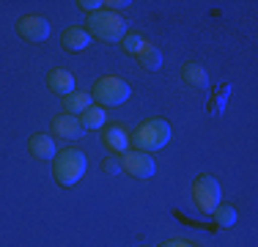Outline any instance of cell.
Here are the masks:
<instances>
[{
    "label": "cell",
    "instance_id": "5b68a950",
    "mask_svg": "<svg viewBox=\"0 0 258 247\" xmlns=\"http://www.w3.org/2000/svg\"><path fill=\"white\" fill-rule=\"evenodd\" d=\"M220 181H214L212 176H198L192 184V198L198 203V209L204 214H212L214 209L220 206Z\"/></svg>",
    "mask_w": 258,
    "mask_h": 247
},
{
    "label": "cell",
    "instance_id": "d6986e66",
    "mask_svg": "<svg viewBox=\"0 0 258 247\" xmlns=\"http://www.w3.org/2000/svg\"><path fill=\"white\" fill-rule=\"evenodd\" d=\"M121 170V159H115V157H107L102 162V173H110V176H113V173H118Z\"/></svg>",
    "mask_w": 258,
    "mask_h": 247
},
{
    "label": "cell",
    "instance_id": "8992f818",
    "mask_svg": "<svg viewBox=\"0 0 258 247\" xmlns=\"http://www.w3.org/2000/svg\"><path fill=\"white\" fill-rule=\"evenodd\" d=\"M17 33H20V39L30 41V44H41V41L50 39V22L44 17H36V14L20 17L17 20Z\"/></svg>",
    "mask_w": 258,
    "mask_h": 247
},
{
    "label": "cell",
    "instance_id": "8fae6325",
    "mask_svg": "<svg viewBox=\"0 0 258 247\" xmlns=\"http://www.w3.org/2000/svg\"><path fill=\"white\" fill-rule=\"evenodd\" d=\"M47 88L52 91V94L58 96H69L72 91H75V77H72V72L66 69H52L47 74Z\"/></svg>",
    "mask_w": 258,
    "mask_h": 247
},
{
    "label": "cell",
    "instance_id": "277c9868",
    "mask_svg": "<svg viewBox=\"0 0 258 247\" xmlns=\"http://www.w3.org/2000/svg\"><path fill=\"white\" fill-rule=\"evenodd\" d=\"M88 30L102 41H118L126 36V28H124V20L113 11H94L88 17Z\"/></svg>",
    "mask_w": 258,
    "mask_h": 247
},
{
    "label": "cell",
    "instance_id": "7402d4cb",
    "mask_svg": "<svg viewBox=\"0 0 258 247\" xmlns=\"http://www.w3.org/2000/svg\"><path fill=\"white\" fill-rule=\"evenodd\" d=\"M104 6H113V9H124V6H129L126 0H110V3H104Z\"/></svg>",
    "mask_w": 258,
    "mask_h": 247
},
{
    "label": "cell",
    "instance_id": "30bf717a",
    "mask_svg": "<svg viewBox=\"0 0 258 247\" xmlns=\"http://www.w3.org/2000/svg\"><path fill=\"white\" fill-rule=\"evenodd\" d=\"M60 44H63L66 52H83V49H88V44H91V36H88V30H85V28L72 25V28L63 30Z\"/></svg>",
    "mask_w": 258,
    "mask_h": 247
},
{
    "label": "cell",
    "instance_id": "6da1fadb",
    "mask_svg": "<svg viewBox=\"0 0 258 247\" xmlns=\"http://www.w3.org/2000/svg\"><path fill=\"white\" fill-rule=\"evenodd\" d=\"M168 140H170V127L162 118H151V121L140 124V127L129 135V143L138 146V151H146V154L165 148Z\"/></svg>",
    "mask_w": 258,
    "mask_h": 247
},
{
    "label": "cell",
    "instance_id": "9a60e30c",
    "mask_svg": "<svg viewBox=\"0 0 258 247\" xmlns=\"http://www.w3.org/2000/svg\"><path fill=\"white\" fill-rule=\"evenodd\" d=\"M63 107L69 115H83L85 110L91 107V94H80V91H72L69 96H63Z\"/></svg>",
    "mask_w": 258,
    "mask_h": 247
},
{
    "label": "cell",
    "instance_id": "4fadbf2b",
    "mask_svg": "<svg viewBox=\"0 0 258 247\" xmlns=\"http://www.w3.org/2000/svg\"><path fill=\"white\" fill-rule=\"evenodd\" d=\"M181 80L189 88H206L209 85V74L201 64H184L181 66Z\"/></svg>",
    "mask_w": 258,
    "mask_h": 247
},
{
    "label": "cell",
    "instance_id": "ffe728a7",
    "mask_svg": "<svg viewBox=\"0 0 258 247\" xmlns=\"http://www.w3.org/2000/svg\"><path fill=\"white\" fill-rule=\"evenodd\" d=\"M77 6L83 11H91V14H94V11H99V6H104V3H99V0H80Z\"/></svg>",
    "mask_w": 258,
    "mask_h": 247
},
{
    "label": "cell",
    "instance_id": "52a82bcc",
    "mask_svg": "<svg viewBox=\"0 0 258 247\" xmlns=\"http://www.w3.org/2000/svg\"><path fill=\"white\" fill-rule=\"evenodd\" d=\"M121 170L129 173L132 178H151L157 173V165L146 151H126L121 159Z\"/></svg>",
    "mask_w": 258,
    "mask_h": 247
},
{
    "label": "cell",
    "instance_id": "e0dca14e",
    "mask_svg": "<svg viewBox=\"0 0 258 247\" xmlns=\"http://www.w3.org/2000/svg\"><path fill=\"white\" fill-rule=\"evenodd\" d=\"M212 214H214V222H217L220 228H231L233 222H236V209L228 206V203H220Z\"/></svg>",
    "mask_w": 258,
    "mask_h": 247
},
{
    "label": "cell",
    "instance_id": "5bb4252c",
    "mask_svg": "<svg viewBox=\"0 0 258 247\" xmlns=\"http://www.w3.org/2000/svg\"><path fill=\"white\" fill-rule=\"evenodd\" d=\"M135 58H138V64L143 66V69H149V72H157L159 66H162V52H159L154 44H149V41L140 47V52L135 55Z\"/></svg>",
    "mask_w": 258,
    "mask_h": 247
},
{
    "label": "cell",
    "instance_id": "ba28073f",
    "mask_svg": "<svg viewBox=\"0 0 258 247\" xmlns=\"http://www.w3.org/2000/svg\"><path fill=\"white\" fill-rule=\"evenodd\" d=\"M102 143L113 154H126L129 151V132L124 124H110L102 129Z\"/></svg>",
    "mask_w": 258,
    "mask_h": 247
},
{
    "label": "cell",
    "instance_id": "7a4b0ae2",
    "mask_svg": "<svg viewBox=\"0 0 258 247\" xmlns=\"http://www.w3.org/2000/svg\"><path fill=\"white\" fill-rule=\"evenodd\" d=\"M52 173L60 187H75L85 173V154L80 148H63L60 154H55Z\"/></svg>",
    "mask_w": 258,
    "mask_h": 247
},
{
    "label": "cell",
    "instance_id": "44dd1931",
    "mask_svg": "<svg viewBox=\"0 0 258 247\" xmlns=\"http://www.w3.org/2000/svg\"><path fill=\"white\" fill-rule=\"evenodd\" d=\"M159 247H192V244L181 242V239H173V242H165V244H159Z\"/></svg>",
    "mask_w": 258,
    "mask_h": 247
},
{
    "label": "cell",
    "instance_id": "3957f363",
    "mask_svg": "<svg viewBox=\"0 0 258 247\" xmlns=\"http://www.w3.org/2000/svg\"><path fill=\"white\" fill-rule=\"evenodd\" d=\"M129 94H132L129 85L121 77H113V74L99 77L94 83V91H91V96H94L102 107H118V104H124L129 99Z\"/></svg>",
    "mask_w": 258,
    "mask_h": 247
},
{
    "label": "cell",
    "instance_id": "ac0fdd59",
    "mask_svg": "<svg viewBox=\"0 0 258 247\" xmlns=\"http://www.w3.org/2000/svg\"><path fill=\"white\" fill-rule=\"evenodd\" d=\"M143 44H146V41L140 39L138 33H132V36H124V52H126V55H138V52H140V47H143Z\"/></svg>",
    "mask_w": 258,
    "mask_h": 247
},
{
    "label": "cell",
    "instance_id": "9c48e42d",
    "mask_svg": "<svg viewBox=\"0 0 258 247\" xmlns=\"http://www.w3.org/2000/svg\"><path fill=\"white\" fill-rule=\"evenodd\" d=\"M52 132L55 138H63V140H77L83 138V124H80L77 115H69V113H60L52 118Z\"/></svg>",
    "mask_w": 258,
    "mask_h": 247
},
{
    "label": "cell",
    "instance_id": "2e32d148",
    "mask_svg": "<svg viewBox=\"0 0 258 247\" xmlns=\"http://www.w3.org/2000/svg\"><path fill=\"white\" fill-rule=\"evenodd\" d=\"M104 121H107V113H104V107H96V104H91L88 110L83 113V129H102Z\"/></svg>",
    "mask_w": 258,
    "mask_h": 247
},
{
    "label": "cell",
    "instance_id": "7c38bea8",
    "mask_svg": "<svg viewBox=\"0 0 258 247\" xmlns=\"http://www.w3.org/2000/svg\"><path fill=\"white\" fill-rule=\"evenodd\" d=\"M28 151H30V157H36V159H52L55 157V140L44 132H36L33 138L28 140Z\"/></svg>",
    "mask_w": 258,
    "mask_h": 247
}]
</instances>
